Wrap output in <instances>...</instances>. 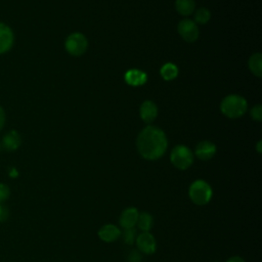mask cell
Masks as SVG:
<instances>
[{
    "label": "cell",
    "instance_id": "1",
    "mask_svg": "<svg viewBox=\"0 0 262 262\" xmlns=\"http://www.w3.org/2000/svg\"><path fill=\"white\" fill-rule=\"evenodd\" d=\"M136 146L142 158L154 161L165 154L168 141L163 130L158 127L147 126L138 134Z\"/></svg>",
    "mask_w": 262,
    "mask_h": 262
},
{
    "label": "cell",
    "instance_id": "2",
    "mask_svg": "<svg viewBox=\"0 0 262 262\" xmlns=\"http://www.w3.org/2000/svg\"><path fill=\"white\" fill-rule=\"evenodd\" d=\"M212 195L213 190L211 185L203 179L194 180L188 188V196L190 201L198 206L207 205L211 201Z\"/></svg>",
    "mask_w": 262,
    "mask_h": 262
},
{
    "label": "cell",
    "instance_id": "3",
    "mask_svg": "<svg viewBox=\"0 0 262 262\" xmlns=\"http://www.w3.org/2000/svg\"><path fill=\"white\" fill-rule=\"evenodd\" d=\"M247 100L239 95L226 96L220 105L221 112L228 118L234 119L243 116L247 111Z\"/></svg>",
    "mask_w": 262,
    "mask_h": 262
},
{
    "label": "cell",
    "instance_id": "4",
    "mask_svg": "<svg viewBox=\"0 0 262 262\" xmlns=\"http://www.w3.org/2000/svg\"><path fill=\"white\" fill-rule=\"evenodd\" d=\"M170 161L177 169L186 170L193 163V154L185 145H176L171 151Z\"/></svg>",
    "mask_w": 262,
    "mask_h": 262
},
{
    "label": "cell",
    "instance_id": "5",
    "mask_svg": "<svg viewBox=\"0 0 262 262\" xmlns=\"http://www.w3.org/2000/svg\"><path fill=\"white\" fill-rule=\"evenodd\" d=\"M67 51L74 56L82 55L87 49V40L83 34L73 33L66 40Z\"/></svg>",
    "mask_w": 262,
    "mask_h": 262
},
{
    "label": "cell",
    "instance_id": "6",
    "mask_svg": "<svg viewBox=\"0 0 262 262\" xmlns=\"http://www.w3.org/2000/svg\"><path fill=\"white\" fill-rule=\"evenodd\" d=\"M135 245L137 250L144 255H152L157 250V242L149 231H142L136 236Z\"/></svg>",
    "mask_w": 262,
    "mask_h": 262
},
{
    "label": "cell",
    "instance_id": "7",
    "mask_svg": "<svg viewBox=\"0 0 262 262\" xmlns=\"http://www.w3.org/2000/svg\"><path fill=\"white\" fill-rule=\"evenodd\" d=\"M178 33L187 42H193L199 37L196 24L190 19H182L178 24Z\"/></svg>",
    "mask_w": 262,
    "mask_h": 262
},
{
    "label": "cell",
    "instance_id": "8",
    "mask_svg": "<svg viewBox=\"0 0 262 262\" xmlns=\"http://www.w3.org/2000/svg\"><path fill=\"white\" fill-rule=\"evenodd\" d=\"M14 42V35L10 27L0 21V54L9 51Z\"/></svg>",
    "mask_w": 262,
    "mask_h": 262
},
{
    "label": "cell",
    "instance_id": "9",
    "mask_svg": "<svg viewBox=\"0 0 262 262\" xmlns=\"http://www.w3.org/2000/svg\"><path fill=\"white\" fill-rule=\"evenodd\" d=\"M138 214L139 212L135 207H129L123 210L119 218L120 226L124 229L134 227L138 219Z\"/></svg>",
    "mask_w": 262,
    "mask_h": 262
},
{
    "label": "cell",
    "instance_id": "10",
    "mask_svg": "<svg viewBox=\"0 0 262 262\" xmlns=\"http://www.w3.org/2000/svg\"><path fill=\"white\" fill-rule=\"evenodd\" d=\"M121 229L115 224H104L97 232L98 237L105 243H113L121 237Z\"/></svg>",
    "mask_w": 262,
    "mask_h": 262
},
{
    "label": "cell",
    "instance_id": "11",
    "mask_svg": "<svg viewBox=\"0 0 262 262\" xmlns=\"http://www.w3.org/2000/svg\"><path fill=\"white\" fill-rule=\"evenodd\" d=\"M194 154H195L196 158H199L200 160L208 161V160L212 159L214 157V155L216 154V146L213 142L204 140V141H201L196 145Z\"/></svg>",
    "mask_w": 262,
    "mask_h": 262
},
{
    "label": "cell",
    "instance_id": "12",
    "mask_svg": "<svg viewBox=\"0 0 262 262\" xmlns=\"http://www.w3.org/2000/svg\"><path fill=\"white\" fill-rule=\"evenodd\" d=\"M20 144H21L20 135L15 130H10L9 132H7L3 136L2 141H1L2 147L7 151H13V150L17 149Z\"/></svg>",
    "mask_w": 262,
    "mask_h": 262
},
{
    "label": "cell",
    "instance_id": "13",
    "mask_svg": "<svg viewBox=\"0 0 262 262\" xmlns=\"http://www.w3.org/2000/svg\"><path fill=\"white\" fill-rule=\"evenodd\" d=\"M158 115V107L157 105L150 101H144L140 106V117L145 123H151Z\"/></svg>",
    "mask_w": 262,
    "mask_h": 262
},
{
    "label": "cell",
    "instance_id": "14",
    "mask_svg": "<svg viewBox=\"0 0 262 262\" xmlns=\"http://www.w3.org/2000/svg\"><path fill=\"white\" fill-rule=\"evenodd\" d=\"M125 81L127 84L131 86H140L145 83L146 81V75L136 69L129 70L125 74Z\"/></svg>",
    "mask_w": 262,
    "mask_h": 262
},
{
    "label": "cell",
    "instance_id": "15",
    "mask_svg": "<svg viewBox=\"0 0 262 262\" xmlns=\"http://www.w3.org/2000/svg\"><path fill=\"white\" fill-rule=\"evenodd\" d=\"M137 227L141 230V231H149L154 225V218L151 216V214H149L148 212H140L138 214V219L136 222Z\"/></svg>",
    "mask_w": 262,
    "mask_h": 262
},
{
    "label": "cell",
    "instance_id": "16",
    "mask_svg": "<svg viewBox=\"0 0 262 262\" xmlns=\"http://www.w3.org/2000/svg\"><path fill=\"white\" fill-rule=\"evenodd\" d=\"M249 68L255 76H257L259 78L262 76V55H261V53H255L250 57Z\"/></svg>",
    "mask_w": 262,
    "mask_h": 262
},
{
    "label": "cell",
    "instance_id": "17",
    "mask_svg": "<svg viewBox=\"0 0 262 262\" xmlns=\"http://www.w3.org/2000/svg\"><path fill=\"white\" fill-rule=\"evenodd\" d=\"M175 7L179 14L189 15L194 10V1L193 0H176Z\"/></svg>",
    "mask_w": 262,
    "mask_h": 262
},
{
    "label": "cell",
    "instance_id": "18",
    "mask_svg": "<svg viewBox=\"0 0 262 262\" xmlns=\"http://www.w3.org/2000/svg\"><path fill=\"white\" fill-rule=\"evenodd\" d=\"M177 75H178V69L173 63L168 62V63L164 64L161 68V76L166 81H170V80L175 79L177 77Z\"/></svg>",
    "mask_w": 262,
    "mask_h": 262
},
{
    "label": "cell",
    "instance_id": "19",
    "mask_svg": "<svg viewBox=\"0 0 262 262\" xmlns=\"http://www.w3.org/2000/svg\"><path fill=\"white\" fill-rule=\"evenodd\" d=\"M211 17V13L207 8H200L194 13V23L195 24H207Z\"/></svg>",
    "mask_w": 262,
    "mask_h": 262
},
{
    "label": "cell",
    "instance_id": "20",
    "mask_svg": "<svg viewBox=\"0 0 262 262\" xmlns=\"http://www.w3.org/2000/svg\"><path fill=\"white\" fill-rule=\"evenodd\" d=\"M121 236L123 237V241L126 245L128 246H132L135 243L136 239V229L134 227L132 228H126L124 229V231L121 233Z\"/></svg>",
    "mask_w": 262,
    "mask_h": 262
},
{
    "label": "cell",
    "instance_id": "21",
    "mask_svg": "<svg viewBox=\"0 0 262 262\" xmlns=\"http://www.w3.org/2000/svg\"><path fill=\"white\" fill-rule=\"evenodd\" d=\"M10 195V189L8 185L4 183H0V203L5 202Z\"/></svg>",
    "mask_w": 262,
    "mask_h": 262
},
{
    "label": "cell",
    "instance_id": "22",
    "mask_svg": "<svg viewBox=\"0 0 262 262\" xmlns=\"http://www.w3.org/2000/svg\"><path fill=\"white\" fill-rule=\"evenodd\" d=\"M141 260L142 256L138 250H131V252H129L127 257L128 262H141Z\"/></svg>",
    "mask_w": 262,
    "mask_h": 262
},
{
    "label": "cell",
    "instance_id": "23",
    "mask_svg": "<svg viewBox=\"0 0 262 262\" xmlns=\"http://www.w3.org/2000/svg\"><path fill=\"white\" fill-rule=\"evenodd\" d=\"M251 116L254 120L256 121H261L262 120V106L260 104L255 105L252 111H251Z\"/></svg>",
    "mask_w": 262,
    "mask_h": 262
},
{
    "label": "cell",
    "instance_id": "24",
    "mask_svg": "<svg viewBox=\"0 0 262 262\" xmlns=\"http://www.w3.org/2000/svg\"><path fill=\"white\" fill-rule=\"evenodd\" d=\"M9 217V210L8 208L3 204L0 203V222H5Z\"/></svg>",
    "mask_w": 262,
    "mask_h": 262
},
{
    "label": "cell",
    "instance_id": "25",
    "mask_svg": "<svg viewBox=\"0 0 262 262\" xmlns=\"http://www.w3.org/2000/svg\"><path fill=\"white\" fill-rule=\"evenodd\" d=\"M4 124H5V112L3 107L0 106V131L2 130Z\"/></svg>",
    "mask_w": 262,
    "mask_h": 262
},
{
    "label": "cell",
    "instance_id": "26",
    "mask_svg": "<svg viewBox=\"0 0 262 262\" xmlns=\"http://www.w3.org/2000/svg\"><path fill=\"white\" fill-rule=\"evenodd\" d=\"M226 262H245V260L239 256H232L226 260Z\"/></svg>",
    "mask_w": 262,
    "mask_h": 262
},
{
    "label": "cell",
    "instance_id": "27",
    "mask_svg": "<svg viewBox=\"0 0 262 262\" xmlns=\"http://www.w3.org/2000/svg\"><path fill=\"white\" fill-rule=\"evenodd\" d=\"M17 175H18V173H17V171H16V169L14 167L9 169V176L10 177H16Z\"/></svg>",
    "mask_w": 262,
    "mask_h": 262
},
{
    "label": "cell",
    "instance_id": "28",
    "mask_svg": "<svg viewBox=\"0 0 262 262\" xmlns=\"http://www.w3.org/2000/svg\"><path fill=\"white\" fill-rule=\"evenodd\" d=\"M257 150L258 152H261V141H259L257 144Z\"/></svg>",
    "mask_w": 262,
    "mask_h": 262
},
{
    "label": "cell",
    "instance_id": "29",
    "mask_svg": "<svg viewBox=\"0 0 262 262\" xmlns=\"http://www.w3.org/2000/svg\"><path fill=\"white\" fill-rule=\"evenodd\" d=\"M215 262H217V261H215Z\"/></svg>",
    "mask_w": 262,
    "mask_h": 262
}]
</instances>
